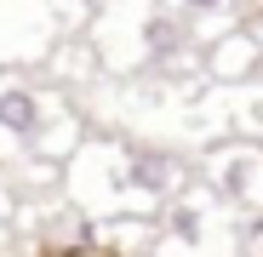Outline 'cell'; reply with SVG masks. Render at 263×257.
Listing matches in <instances>:
<instances>
[{"label":"cell","instance_id":"cell-1","mask_svg":"<svg viewBox=\"0 0 263 257\" xmlns=\"http://www.w3.org/2000/svg\"><path fill=\"white\" fill-rule=\"evenodd\" d=\"M40 126H46V109H40V97L29 92V86H6V92H0V132L34 143V137H40Z\"/></svg>","mask_w":263,"mask_h":257},{"label":"cell","instance_id":"cell-2","mask_svg":"<svg viewBox=\"0 0 263 257\" xmlns=\"http://www.w3.org/2000/svg\"><path fill=\"white\" fill-rule=\"evenodd\" d=\"M178 171H172V160L166 154H132V171H126V183L132 189H149V194H160Z\"/></svg>","mask_w":263,"mask_h":257},{"label":"cell","instance_id":"cell-3","mask_svg":"<svg viewBox=\"0 0 263 257\" xmlns=\"http://www.w3.org/2000/svg\"><path fill=\"white\" fill-rule=\"evenodd\" d=\"M143 46L160 57V52H172V46H178V23H172V17H149V29H143Z\"/></svg>","mask_w":263,"mask_h":257},{"label":"cell","instance_id":"cell-4","mask_svg":"<svg viewBox=\"0 0 263 257\" xmlns=\"http://www.w3.org/2000/svg\"><path fill=\"white\" fill-rule=\"evenodd\" d=\"M172 234H178V240H200V211L195 206H178V211H172Z\"/></svg>","mask_w":263,"mask_h":257},{"label":"cell","instance_id":"cell-5","mask_svg":"<svg viewBox=\"0 0 263 257\" xmlns=\"http://www.w3.org/2000/svg\"><path fill=\"white\" fill-rule=\"evenodd\" d=\"M183 6H189V12H223L229 0H183Z\"/></svg>","mask_w":263,"mask_h":257},{"label":"cell","instance_id":"cell-6","mask_svg":"<svg viewBox=\"0 0 263 257\" xmlns=\"http://www.w3.org/2000/svg\"><path fill=\"white\" fill-rule=\"evenodd\" d=\"M40 257H69V251H40Z\"/></svg>","mask_w":263,"mask_h":257}]
</instances>
